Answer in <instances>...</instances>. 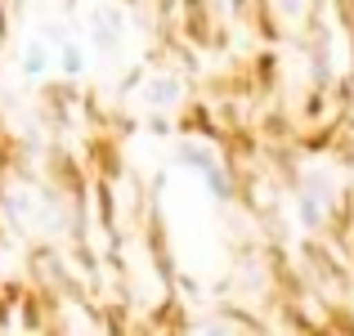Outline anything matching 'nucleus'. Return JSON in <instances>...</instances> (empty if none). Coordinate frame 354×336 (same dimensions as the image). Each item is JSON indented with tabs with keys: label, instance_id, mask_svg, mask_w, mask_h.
<instances>
[{
	"label": "nucleus",
	"instance_id": "f257e3e1",
	"mask_svg": "<svg viewBox=\"0 0 354 336\" xmlns=\"http://www.w3.org/2000/svg\"><path fill=\"white\" fill-rule=\"evenodd\" d=\"M27 72H32V77L45 72V50H27Z\"/></svg>",
	"mask_w": 354,
	"mask_h": 336
},
{
	"label": "nucleus",
	"instance_id": "f03ea898",
	"mask_svg": "<svg viewBox=\"0 0 354 336\" xmlns=\"http://www.w3.org/2000/svg\"><path fill=\"white\" fill-rule=\"evenodd\" d=\"M63 68L77 77V72H81V54H77V50H68V54H63Z\"/></svg>",
	"mask_w": 354,
	"mask_h": 336
},
{
	"label": "nucleus",
	"instance_id": "7ed1b4c3",
	"mask_svg": "<svg viewBox=\"0 0 354 336\" xmlns=\"http://www.w3.org/2000/svg\"><path fill=\"white\" fill-rule=\"evenodd\" d=\"M175 95V86H171V81H162V86H153V99H171Z\"/></svg>",
	"mask_w": 354,
	"mask_h": 336
}]
</instances>
